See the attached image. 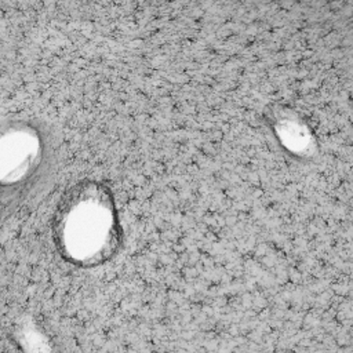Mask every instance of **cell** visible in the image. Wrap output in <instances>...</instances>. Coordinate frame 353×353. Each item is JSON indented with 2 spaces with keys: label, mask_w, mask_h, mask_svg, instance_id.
<instances>
[{
  "label": "cell",
  "mask_w": 353,
  "mask_h": 353,
  "mask_svg": "<svg viewBox=\"0 0 353 353\" xmlns=\"http://www.w3.org/2000/svg\"><path fill=\"white\" fill-rule=\"evenodd\" d=\"M57 168L51 130L39 121L0 123V201L23 200L44 186Z\"/></svg>",
  "instance_id": "cell-1"
},
{
  "label": "cell",
  "mask_w": 353,
  "mask_h": 353,
  "mask_svg": "<svg viewBox=\"0 0 353 353\" xmlns=\"http://www.w3.org/2000/svg\"><path fill=\"white\" fill-rule=\"evenodd\" d=\"M59 234L69 255L87 261L102 255L113 239V208L106 188L94 181L74 185L59 211Z\"/></svg>",
  "instance_id": "cell-2"
}]
</instances>
